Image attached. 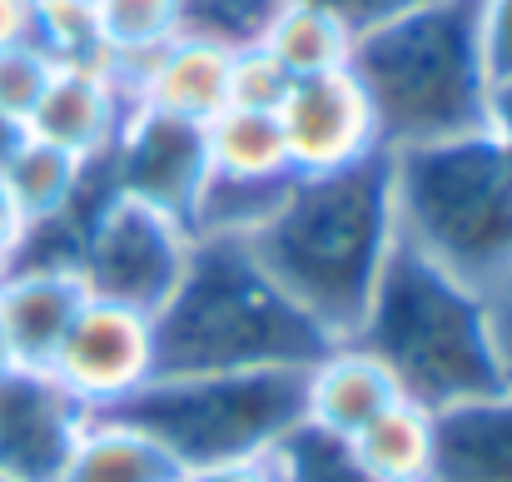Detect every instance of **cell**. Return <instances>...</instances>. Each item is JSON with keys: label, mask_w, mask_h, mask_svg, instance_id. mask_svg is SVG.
Returning <instances> with one entry per match:
<instances>
[{"label": "cell", "mask_w": 512, "mask_h": 482, "mask_svg": "<svg viewBox=\"0 0 512 482\" xmlns=\"http://www.w3.org/2000/svg\"><path fill=\"white\" fill-rule=\"evenodd\" d=\"M393 244L388 150L329 174H299L274 214L249 234L254 259L334 343L358 328Z\"/></svg>", "instance_id": "cell-1"}, {"label": "cell", "mask_w": 512, "mask_h": 482, "mask_svg": "<svg viewBox=\"0 0 512 482\" xmlns=\"http://www.w3.org/2000/svg\"><path fill=\"white\" fill-rule=\"evenodd\" d=\"M150 323L155 373L309 368L334 348V338L254 259L249 239L234 234L194 239L174 294Z\"/></svg>", "instance_id": "cell-2"}, {"label": "cell", "mask_w": 512, "mask_h": 482, "mask_svg": "<svg viewBox=\"0 0 512 482\" xmlns=\"http://www.w3.org/2000/svg\"><path fill=\"white\" fill-rule=\"evenodd\" d=\"M363 85L388 155L488 130V65L478 45V0H413L353 40Z\"/></svg>", "instance_id": "cell-3"}, {"label": "cell", "mask_w": 512, "mask_h": 482, "mask_svg": "<svg viewBox=\"0 0 512 482\" xmlns=\"http://www.w3.org/2000/svg\"><path fill=\"white\" fill-rule=\"evenodd\" d=\"M343 343H358L368 358H378L398 393L428 413L503 388L488 299L408 244H393L363 319Z\"/></svg>", "instance_id": "cell-4"}, {"label": "cell", "mask_w": 512, "mask_h": 482, "mask_svg": "<svg viewBox=\"0 0 512 482\" xmlns=\"http://www.w3.org/2000/svg\"><path fill=\"white\" fill-rule=\"evenodd\" d=\"M393 224L398 244L488 299L512 274V150L488 130L398 150Z\"/></svg>", "instance_id": "cell-5"}, {"label": "cell", "mask_w": 512, "mask_h": 482, "mask_svg": "<svg viewBox=\"0 0 512 482\" xmlns=\"http://www.w3.org/2000/svg\"><path fill=\"white\" fill-rule=\"evenodd\" d=\"M309 368H244V373H155L140 393L105 408L160 443L179 473L269 458L304 423Z\"/></svg>", "instance_id": "cell-6"}, {"label": "cell", "mask_w": 512, "mask_h": 482, "mask_svg": "<svg viewBox=\"0 0 512 482\" xmlns=\"http://www.w3.org/2000/svg\"><path fill=\"white\" fill-rule=\"evenodd\" d=\"M189 249L194 234L174 214H160L130 194L105 189L85 224L75 274L90 299L155 319L189 264Z\"/></svg>", "instance_id": "cell-7"}, {"label": "cell", "mask_w": 512, "mask_h": 482, "mask_svg": "<svg viewBox=\"0 0 512 482\" xmlns=\"http://www.w3.org/2000/svg\"><path fill=\"white\" fill-rule=\"evenodd\" d=\"M105 179L115 194H130L160 214H174L184 229L194 219L199 189L209 179V140L204 125L165 110L135 105L105 155Z\"/></svg>", "instance_id": "cell-8"}, {"label": "cell", "mask_w": 512, "mask_h": 482, "mask_svg": "<svg viewBox=\"0 0 512 482\" xmlns=\"http://www.w3.org/2000/svg\"><path fill=\"white\" fill-rule=\"evenodd\" d=\"M45 368L90 413H105L155 378V323L135 309L85 299Z\"/></svg>", "instance_id": "cell-9"}, {"label": "cell", "mask_w": 512, "mask_h": 482, "mask_svg": "<svg viewBox=\"0 0 512 482\" xmlns=\"http://www.w3.org/2000/svg\"><path fill=\"white\" fill-rule=\"evenodd\" d=\"M90 418L95 413L50 368L15 363L0 373V478L60 482Z\"/></svg>", "instance_id": "cell-10"}, {"label": "cell", "mask_w": 512, "mask_h": 482, "mask_svg": "<svg viewBox=\"0 0 512 482\" xmlns=\"http://www.w3.org/2000/svg\"><path fill=\"white\" fill-rule=\"evenodd\" d=\"M279 130L289 145L294 174H329L383 150L373 105L353 70L294 80L289 100L279 105Z\"/></svg>", "instance_id": "cell-11"}, {"label": "cell", "mask_w": 512, "mask_h": 482, "mask_svg": "<svg viewBox=\"0 0 512 482\" xmlns=\"http://www.w3.org/2000/svg\"><path fill=\"white\" fill-rule=\"evenodd\" d=\"M135 110L130 85L105 60H60L25 130L45 145H60L80 160H105L125 115Z\"/></svg>", "instance_id": "cell-12"}, {"label": "cell", "mask_w": 512, "mask_h": 482, "mask_svg": "<svg viewBox=\"0 0 512 482\" xmlns=\"http://www.w3.org/2000/svg\"><path fill=\"white\" fill-rule=\"evenodd\" d=\"M125 85H130L135 105L209 125L214 115L229 110V50L174 35L170 45H160L140 70L125 75Z\"/></svg>", "instance_id": "cell-13"}, {"label": "cell", "mask_w": 512, "mask_h": 482, "mask_svg": "<svg viewBox=\"0 0 512 482\" xmlns=\"http://www.w3.org/2000/svg\"><path fill=\"white\" fill-rule=\"evenodd\" d=\"M85 299L90 294L75 269H0V328L15 363L45 368Z\"/></svg>", "instance_id": "cell-14"}, {"label": "cell", "mask_w": 512, "mask_h": 482, "mask_svg": "<svg viewBox=\"0 0 512 482\" xmlns=\"http://www.w3.org/2000/svg\"><path fill=\"white\" fill-rule=\"evenodd\" d=\"M433 482H512V383L433 413Z\"/></svg>", "instance_id": "cell-15"}, {"label": "cell", "mask_w": 512, "mask_h": 482, "mask_svg": "<svg viewBox=\"0 0 512 482\" xmlns=\"http://www.w3.org/2000/svg\"><path fill=\"white\" fill-rule=\"evenodd\" d=\"M403 393L383 373L378 358H368L358 343H334L324 358L309 363L304 378V423L334 433V438H358L383 408H393Z\"/></svg>", "instance_id": "cell-16"}, {"label": "cell", "mask_w": 512, "mask_h": 482, "mask_svg": "<svg viewBox=\"0 0 512 482\" xmlns=\"http://www.w3.org/2000/svg\"><path fill=\"white\" fill-rule=\"evenodd\" d=\"M209 140V179H229V184H289L299 179L279 115L264 110H224L204 125Z\"/></svg>", "instance_id": "cell-17"}, {"label": "cell", "mask_w": 512, "mask_h": 482, "mask_svg": "<svg viewBox=\"0 0 512 482\" xmlns=\"http://www.w3.org/2000/svg\"><path fill=\"white\" fill-rule=\"evenodd\" d=\"M95 164L100 160H80V155H70L60 145H45V140L25 135V145L0 169V184L15 199V209L25 214V224H45V219L65 214L90 189Z\"/></svg>", "instance_id": "cell-18"}, {"label": "cell", "mask_w": 512, "mask_h": 482, "mask_svg": "<svg viewBox=\"0 0 512 482\" xmlns=\"http://www.w3.org/2000/svg\"><path fill=\"white\" fill-rule=\"evenodd\" d=\"M60 482H184L174 458L120 418L95 413Z\"/></svg>", "instance_id": "cell-19"}, {"label": "cell", "mask_w": 512, "mask_h": 482, "mask_svg": "<svg viewBox=\"0 0 512 482\" xmlns=\"http://www.w3.org/2000/svg\"><path fill=\"white\" fill-rule=\"evenodd\" d=\"M353 40H358V35L343 25L339 15H329V10H319V5H304V0H284L259 45H264L294 80H309V75L348 70Z\"/></svg>", "instance_id": "cell-20"}, {"label": "cell", "mask_w": 512, "mask_h": 482, "mask_svg": "<svg viewBox=\"0 0 512 482\" xmlns=\"http://www.w3.org/2000/svg\"><path fill=\"white\" fill-rule=\"evenodd\" d=\"M348 443L378 482H433V413L408 398L383 408Z\"/></svg>", "instance_id": "cell-21"}, {"label": "cell", "mask_w": 512, "mask_h": 482, "mask_svg": "<svg viewBox=\"0 0 512 482\" xmlns=\"http://www.w3.org/2000/svg\"><path fill=\"white\" fill-rule=\"evenodd\" d=\"M95 35L100 60L125 80L179 35V0H95Z\"/></svg>", "instance_id": "cell-22"}, {"label": "cell", "mask_w": 512, "mask_h": 482, "mask_svg": "<svg viewBox=\"0 0 512 482\" xmlns=\"http://www.w3.org/2000/svg\"><path fill=\"white\" fill-rule=\"evenodd\" d=\"M279 482H378L353 453L348 438H334L314 423H299L274 453H269Z\"/></svg>", "instance_id": "cell-23"}, {"label": "cell", "mask_w": 512, "mask_h": 482, "mask_svg": "<svg viewBox=\"0 0 512 482\" xmlns=\"http://www.w3.org/2000/svg\"><path fill=\"white\" fill-rule=\"evenodd\" d=\"M279 5L284 0H179V35L234 55L264 40Z\"/></svg>", "instance_id": "cell-24"}, {"label": "cell", "mask_w": 512, "mask_h": 482, "mask_svg": "<svg viewBox=\"0 0 512 482\" xmlns=\"http://www.w3.org/2000/svg\"><path fill=\"white\" fill-rule=\"evenodd\" d=\"M30 40L55 60H100L95 0H30Z\"/></svg>", "instance_id": "cell-25"}, {"label": "cell", "mask_w": 512, "mask_h": 482, "mask_svg": "<svg viewBox=\"0 0 512 482\" xmlns=\"http://www.w3.org/2000/svg\"><path fill=\"white\" fill-rule=\"evenodd\" d=\"M289 90H294V75L264 45H249V50H234L229 55V105L234 110L279 115V105L289 100Z\"/></svg>", "instance_id": "cell-26"}, {"label": "cell", "mask_w": 512, "mask_h": 482, "mask_svg": "<svg viewBox=\"0 0 512 482\" xmlns=\"http://www.w3.org/2000/svg\"><path fill=\"white\" fill-rule=\"evenodd\" d=\"M55 55L40 40H15L0 45V110H10L15 120H30V110L40 105L50 75H55Z\"/></svg>", "instance_id": "cell-27"}, {"label": "cell", "mask_w": 512, "mask_h": 482, "mask_svg": "<svg viewBox=\"0 0 512 482\" xmlns=\"http://www.w3.org/2000/svg\"><path fill=\"white\" fill-rule=\"evenodd\" d=\"M478 45H483L488 85L512 75V0H478Z\"/></svg>", "instance_id": "cell-28"}, {"label": "cell", "mask_w": 512, "mask_h": 482, "mask_svg": "<svg viewBox=\"0 0 512 482\" xmlns=\"http://www.w3.org/2000/svg\"><path fill=\"white\" fill-rule=\"evenodd\" d=\"M304 5H319V10L339 15L353 35H363V30H373L378 20L398 15V10H403V5H413V0H304Z\"/></svg>", "instance_id": "cell-29"}, {"label": "cell", "mask_w": 512, "mask_h": 482, "mask_svg": "<svg viewBox=\"0 0 512 482\" xmlns=\"http://www.w3.org/2000/svg\"><path fill=\"white\" fill-rule=\"evenodd\" d=\"M488 323H493V348H498L503 383H512V274L488 294Z\"/></svg>", "instance_id": "cell-30"}, {"label": "cell", "mask_w": 512, "mask_h": 482, "mask_svg": "<svg viewBox=\"0 0 512 482\" xmlns=\"http://www.w3.org/2000/svg\"><path fill=\"white\" fill-rule=\"evenodd\" d=\"M184 482H279L269 458H249V463H224V468H199L184 473Z\"/></svg>", "instance_id": "cell-31"}, {"label": "cell", "mask_w": 512, "mask_h": 482, "mask_svg": "<svg viewBox=\"0 0 512 482\" xmlns=\"http://www.w3.org/2000/svg\"><path fill=\"white\" fill-rule=\"evenodd\" d=\"M488 135L512 150V75L488 85Z\"/></svg>", "instance_id": "cell-32"}, {"label": "cell", "mask_w": 512, "mask_h": 482, "mask_svg": "<svg viewBox=\"0 0 512 482\" xmlns=\"http://www.w3.org/2000/svg\"><path fill=\"white\" fill-rule=\"evenodd\" d=\"M20 239H25V214L15 209V199H10L5 184H0V269L10 264V254L20 249Z\"/></svg>", "instance_id": "cell-33"}, {"label": "cell", "mask_w": 512, "mask_h": 482, "mask_svg": "<svg viewBox=\"0 0 512 482\" xmlns=\"http://www.w3.org/2000/svg\"><path fill=\"white\" fill-rule=\"evenodd\" d=\"M30 40V0H0V45Z\"/></svg>", "instance_id": "cell-34"}, {"label": "cell", "mask_w": 512, "mask_h": 482, "mask_svg": "<svg viewBox=\"0 0 512 482\" xmlns=\"http://www.w3.org/2000/svg\"><path fill=\"white\" fill-rule=\"evenodd\" d=\"M25 135H30L25 120H15L10 110H0V169H5V160H10L20 145H25Z\"/></svg>", "instance_id": "cell-35"}, {"label": "cell", "mask_w": 512, "mask_h": 482, "mask_svg": "<svg viewBox=\"0 0 512 482\" xmlns=\"http://www.w3.org/2000/svg\"><path fill=\"white\" fill-rule=\"evenodd\" d=\"M10 368H15V348H10V338L0 328V373H10Z\"/></svg>", "instance_id": "cell-36"}, {"label": "cell", "mask_w": 512, "mask_h": 482, "mask_svg": "<svg viewBox=\"0 0 512 482\" xmlns=\"http://www.w3.org/2000/svg\"><path fill=\"white\" fill-rule=\"evenodd\" d=\"M0 482H10V478H0Z\"/></svg>", "instance_id": "cell-37"}]
</instances>
